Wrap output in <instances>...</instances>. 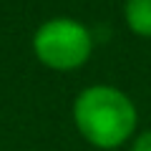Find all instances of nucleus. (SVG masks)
Segmentation results:
<instances>
[{"label": "nucleus", "mask_w": 151, "mask_h": 151, "mask_svg": "<svg viewBox=\"0 0 151 151\" xmlns=\"http://www.w3.org/2000/svg\"><path fill=\"white\" fill-rule=\"evenodd\" d=\"M70 119L81 139L98 151L121 149L139 134V108L134 98L111 83L81 88L70 106Z\"/></svg>", "instance_id": "obj_1"}, {"label": "nucleus", "mask_w": 151, "mask_h": 151, "mask_svg": "<svg viewBox=\"0 0 151 151\" xmlns=\"http://www.w3.org/2000/svg\"><path fill=\"white\" fill-rule=\"evenodd\" d=\"M30 50L43 68L55 73L81 70L96 50V35L73 15H53L33 30Z\"/></svg>", "instance_id": "obj_2"}, {"label": "nucleus", "mask_w": 151, "mask_h": 151, "mask_svg": "<svg viewBox=\"0 0 151 151\" xmlns=\"http://www.w3.org/2000/svg\"><path fill=\"white\" fill-rule=\"evenodd\" d=\"M124 23L136 38L151 40V0H124Z\"/></svg>", "instance_id": "obj_3"}, {"label": "nucleus", "mask_w": 151, "mask_h": 151, "mask_svg": "<svg viewBox=\"0 0 151 151\" xmlns=\"http://www.w3.org/2000/svg\"><path fill=\"white\" fill-rule=\"evenodd\" d=\"M129 151H151V129L149 131H139V134L131 139Z\"/></svg>", "instance_id": "obj_4"}]
</instances>
